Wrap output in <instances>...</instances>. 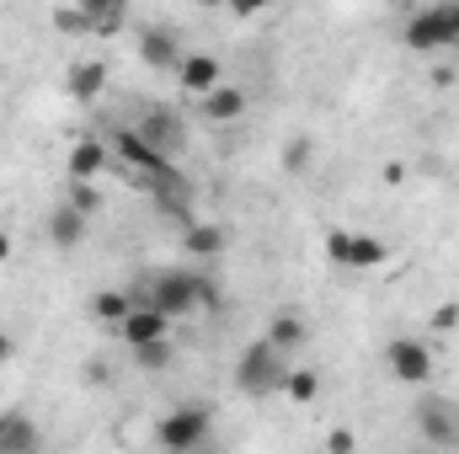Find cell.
Listing matches in <instances>:
<instances>
[{
	"instance_id": "6da1fadb",
	"label": "cell",
	"mask_w": 459,
	"mask_h": 454,
	"mask_svg": "<svg viewBox=\"0 0 459 454\" xmlns=\"http://www.w3.org/2000/svg\"><path fill=\"white\" fill-rule=\"evenodd\" d=\"M198 284H204V273H193V267H160V273L144 278V289L134 294V305H150V310H160L166 321H187V316L204 310Z\"/></svg>"
},
{
	"instance_id": "7a4b0ae2",
	"label": "cell",
	"mask_w": 459,
	"mask_h": 454,
	"mask_svg": "<svg viewBox=\"0 0 459 454\" xmlns=\"http://www.w3.org/2000/svg\"><path fill=\"white\" fill-rule=\"evenodd\" d=\"M283 380H289L283 353H278L267 337L246 342V353H240V363H235V385H240V396H273V390H283Z\"/></svg>"
},
{
	"instance_id": "3957f363",
	"label": "cell",
	"mask_w": 459,
	"mask_h": 454,
	"mask_svg": "<svg viewBox=\"0 0 459 454\" xmlns=\"http://www.w3.org/2000/svg\"><path fill=\"white\" fill-rule=\"evenodd\" d=\"M209 428H214V417H209V406H171L160 423H155V439H160V450L166 454H193L204 439H209Z\"/></svg>"
},
{
	"instance_id": "277c9868",
	"label": "cell",
	"mask_w": 459,
	"mask_h": 454,
	"mask_svg": "<svg viewBox=\"0 0 459 454\" xmlns=\"http://www.w3.org/2000/svg\"><path fill=\"white\" fill-rule=\"evenodd\" d=\"M401 43H406V48H417V54H433V48L455 43L449 5H422V11H411V16H406V27H401Z\"/></svg>"
},
{
	"instance_id": "5b68a950",
	"label": "cell",
	"mask_w": 459,
	"mask_h": 454,
	"mask_svg": "<svg viewBox=\"0 0 459 454\" xmlns=\"http://www.w3.org/2000/svg\"><path fill=\"white\" fill-rule=\"evenodd\" d=\"M326 257L337 262V267H358V273H368V267H379L390 251H385V240L379 235H352V230H332L326 235Z\"/></svg>"
},
{
	"instance_id": "8992f818",
	"label": "cell",
	"mask_w": 459,
	"mask_h": 454,
	"mask_svg": "<svg viewBox=\"0 0 459 454\" xmlns=\"http://www.w3.org/2000/svg\"><path fill=\"white\" fill-rule=\"evenodd\" d=\"M385 363L401 385H428L433 380V347L422 337H395L385 347Z\"/></svg>"
},
{
	"instance_id": "52a82bcc",
	"label": "cell",
	"mask_w": 459,
	"mask_h": 454,
	"mask_svg": "<svg viewBox=\"0 0 459 454\" xmlns=\"http://www.w3.org/2000/svg\"><path fill=\"white\" fill-rule=\"evenodd\" d=\"M417 433L438 450H455L459 444V406L444 396H422L417 401Z\"/></svg>"
},
{
	"instance_id": "ba28073f",
	"label": "cell",
	"mask_w": 459,
	"mask_h": 454,
	"mask_svg": "<svg viewBox=\"0 0 459 454\" xmlns=\"http://www.w3.org/2000/svg\"><path fill=\"white\" fill-rule=\"evenodd\" d=\"M117 332H123L128 353H134V347H150V342H171V321H166L160 310H150V305H134Z\"/></svg>"
},
{
	"instance_id": "9c48e42d",
	"label": "cell",
	"mask_w": 459,
	"mask_h": 454,
	"mask_svg": "<svg viewBox=\"0 0 459 454\" xmlns=\"http://www.w3.org/2000/svg\"><path fill=\"white\" fill-rule=\"evenodd\" d=\"M182 54H187V48L177 43L171 27H144V32H139V59H144V65H155V70H177Z\"/></svg>"
},
{
	"instance_id": "30bf717a",
	"label": "cell",
	"mask_w": 459,
	"mask_h": 454,
	"mask_svg": "<svg viewBox=\"0 0 459 454\" xmlns=\"http://www.w3.org/2000/svg\"><path fill=\"white\" fill-rule=\"evenodd\" d=\"M177 75H182V86H187L193 97H209V92H220V86H225V70H220V59H214V54H182Z\"/></svg>"
},
{
	"instance_id": "8fae6325",
	"label": "cell",
	"mask_w": 459,
	"mask_h": 454,
	"mask_svg": "<svg viewBox=\"0 0 459 454\" xmlns=\"http://www.w3.org/2000/svg\"><path fill=\"white\" fill-rule=\"evenodd\" d=\"M134 134H139L155 155H166V161H171V150L182 144V123H177V113H166V108H150V113H144V123H139Z\"/></svg>"
},
{
	"instance_id": "7c38bea8",
	"label": "cell",
	"mask_w": 459,
	"mask_h": 454,
	"mask_svg": "<svg viewBox=\"0 0 459 454\" xmlns=\"http://www.w3.org/2000/svg\"><path fill=\"white\" fill-rule=\"evenodd\" d=\"M65 171H70V182H97V177L108 171V144H102V139H81V144H70Z\"/></svg>"
},
{
	"instance_id": "4fadbf2b",
	"label": "cell",
	"mask_w": 459,
	"mask_h": 454,
	"mask_svg": "<svg viewBox=\"0 0 459 454\" xmlns=\"http://www.w3.org/2000/svg\"><path fill=\"white\" fill-rule=\"evenodd\" d=\"M0 454H38V423L27 412H0Z\"/></svg>"
},
{
	"instance_id": "5bb4252c",
	"label": "cell",
	"mask_w": 459,
	"mask_h": 454,
	"mask_svg": "<svg viewBox=\"0 0 459 454\" xmlns=\"http://www.w3.org/2000/svg\"><path fill=\"white\" fill-rule=\"evenodd\" d=\"M102 86H108V65H102V59H75V65L65 70V92H70L75 102H91Z\"/></svg>"
},
{
	"instance_id": "9a60e30c",
	"label": "cell",
	"mask_w": 459,
	"mask_h": 454,
	"mask_svg": "<svg viewBox=\"0 0 459 454\" xmlns=\"http://www.w3.org/2000/svg\"><path fill=\"white\" fill-rule=\"evenodd\" d=\"M225 246H230V235L214 225V220H187V225H182V251H187V257H220Z\"/></svg>"
},
{
	"instance_id": "2e32d148",
	"label": "cell",
	"mask_w": 459,
	"mask_h": 454,
	"mask_svg": "<svg viewBox=\"0 0 459 454\" xmlns=\"http://www.w3.org/2000/svg\"><path fill=\"white\" fill-rule=\"evenodd\" d=\"M262 337L273 342L278 353H299L305 342H310V327H305V316H294V310H278L273 321H267V332Z\"/></svg>"
},
{
	"instance_id": "e0dca14e",
	"label": "cell",
	"mask_w": 459,
	"mask_h": 454,
	"mask_svg": "<svg viewBox=\"0 0 459 454\" xmlns=\"http://www.w3.org/2000/svg\"><path fill=\"white\" fill-rule=\"evenodd\" d=\"M81 235H86V214H75L70 204H59V209L48 214V240H54L59 251H70V246H81Z\"/></svg>"
},
{
	"instance_id": "ac0fdd59",
	"label": "cell",
	"mask_w": 459,
	"mask_h": 454,
	"mask_svg": "<svg viewBox=\"0 0 459 454\" xmlns=\"http://www.w3.org/2000/svg\"><path fill=\"white\" fill-rule=\"evenodd\" d=\"M240 113H246V92L240 86H220V92L204 97V118L209 123H235Z\"/></svg>"
},
{
	"instance_id": "d6986e66",
	"label": "cell",
	"mask_w": 459,
	"mask_h": 454,
	"mask_svg": "<svg viewBox=\"0 0 459 454\" xmlns=\"http://www.w3.org/2000/svg\"><path fill=\"white\" fill-rule=\"evenodd\" d=\"M128 310H134V294H123V289H102V294L91 300V316H97V321H113V327L128 321Z\"/></svg>"
},
{
	"instance_id": "ffe728a7",
	"label": "cell",
	"mask_w": 459,
	"mask_h": 454,
	"mask_svg": "<svg viewBox=\"0 0 459 454\" xmlns=\"http://www.w3.org/2000/svg\"><path fill=\"white\" fill-rule=\"evenodd\" d=\"M86 22H91L97 38H113L117 27L128 22V11H123V5H97V0H91V5H86Z\"/></svg>"
},
{
	"instance_id": "44dd1931",
	"label": "cell",
	"mask_w": 459,
	"mask_h": 454,
	"mask_svg": "<svg viewBox=\"0 0 459 454\" xmlns=\"http://www.w3.org/2000/svg\"><path fill=\"white\" fill-rule=\"evenodd\" d=\"M283 396H289V401H316V396H321V374H316V369H289Z\"/></svg>"
},
{
	"instance_id": "7402d4cb",
	"label": "cell",
	"mask_w": 459,
	"mask_h": 454,
	"mask_svg": "<svg viewBox=\"0 0 459 454\" xmlns=\"http://www.w3.org/2000/svg\"><path fill=\"white\" fill-rule=\"evenodd\" d=\"M70 209H75V214H86V220H91V214H97V209H102V193H97V188H91V182H70Z\"/></svg>"
},
{
	"instance_id": "603a6c76",
	"label": "cell",
	"mask_w": 459,
	"mask_h": 454,
	"mask_svg": "<svg viewBox=\"0 0 459 454\" xmlns=\"http://www.w3.org/2000/svg\"><path fill=\"white\" fill-rule=\"evenodd\" d=\"M54 27H59V32H91L86 5H59V11H54Z\"/></svg>"
},
{
	"instance_id": "cb8c5ba5",
	"label": "cell",
	"mask_w": 459,
	"mask_h": 454,
	"mask_svg": "<svg viewBox=\"0 0 459 454\" xmlns=\"http://www.w3.org/2000/svg\"><path fill=\"white\" fill-rule=\"evenodd\" d=\"M134 363H139V369H166V363H171V342H150V347H134Z\"/></svg>"
},
{
	"instance_id": "d4e9b609",
	"label": "cell",
	"mask_w": 459,
	"mask_h": 454,
	"mask_svg": "<svg viewBox=\"0 0 459 454\" xmlns=\"http://www.w3.org/2000/svg\"><path fill=\"white\" fill-rule=\"evenodd\" d=\"M326 454H358V433L352 428H332L326 433Z\"/></svg>"
},
{
	"instance_id": "484cf974",
	"label": "cell",
	"mask_w": 459,
	"mask_h": 454,
	"mask_svg": "<svg viewBox=\"0 0 459 454\" xmlns=\"http://www.w3.org/2000/svg\"><path fill=\"white\" fill-rule=\"evenodd\" d=\"M305 161H310V139H294L289 155H283V166H289V171H305Z\"/></svg>"
},
{
	"instance_id": "4316f807",
	"label": "cell",
	"mask_w": 459,
	"mask_h": 454,
	"mask_svg": "<svg viewBox=\"0 0 459 454\" xmlns=\"http://www.w3.org/2000/svg\"><path fill=\"white\" fill-rule=\"evenodd\" d=\"M433 327H438V332H455V327H459V305H444V310H433Z\"/></svg>"
},
{
	"instance_id": "83f0119b",
	"label": "cell",
	"mask_w": 459,
	"mask_h": 454,
	"mask_svg": "<svg viewBox=\"0 0 459 454\" xmlns=\"http://www.w3.org/2000/svg\"><path fill=\"white\" fill-rule=\"evenodd\" d=\"M11 353H16V342H11V337H5V332H0V363H5Z\"/></svg>"
},
{
	"instance_id": "f1b7e54d",
	"label": "cell",
	"mask_w": 459,
	"mask_h": 454,
	"mask_svg": "<svg viewBox=\"0 0 459 454\" xmlns=\"http://www.w3.org/2000/svg\"><path fill=\"white\" fill-rule=\"evenodd\" d=\"M0 262H11V235L0 230Z\"/></svg>"
},
{
	"instance_id": "f546056e",
	"label": "cell",
	"mask_w": 459,
	"mask_h": 454,
	"mask_svg": "<svg viewBox=\"0 0 459 454\" xmlns=\"http://www.w3.org/2000/svg\"><path fill=\"white\" fill-rule=\"evenodd\" d=\"M449 27H455V43H459V0L449 5Z\"/></svg>"
}]
</instances>
